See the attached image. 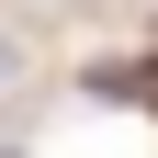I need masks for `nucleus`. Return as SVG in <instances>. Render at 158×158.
I'll list each match as a JSON object with an SVG mask.
<instances>
[{
  "label": "nucleus",
  "mask_w": 158,
  "mask_h": 158,
  "mask_svg": "<svg viewBox=\"0 0 158 158\" xmlns=\"http://www.w3.org/2000/svg\"><path fill=\"white\" fill-rule=\"evenodd\" d=\"M11 68H23V45H11V34H0V79H11Z\"/></svg>",
  "instance_id": "1"
},
{
  "label": "nucleus",
  "mask_w": 158,
  "mask_h": 158,
  "mask_svg": "<svg viewBox=\"0 0 158 158\" xmlns=\"http://www.w3.org/2000/svg\"><path fill=\"white\" fill-rule=\"evenodd\" d=\"M0 158H11V147H0Z\"/></svg>",
  "instance_id": "2"
}]
</instances>
